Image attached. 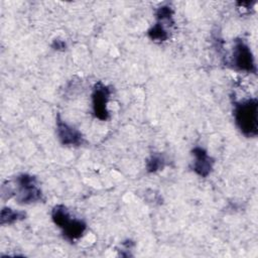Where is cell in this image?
<instances>
[{
	"instance_id": "2",
	"label": "cell",
	"mask_w": 258,
	"mask_h": 258,
	"mask_svg": "<svg viewBox=\"0 0 258 258\" xmlns=\"http://www.w3.org/2000/svg\"><path fill=\"white\" fill-rule=\"evenodd\" d=\"M16 187L13 188L8 185L7 191L9 198L14 195L16 201L22 205H29L42 201L43 195L38 186L37 178L34 175L28 173H21L15 178Z\"/></svg>"
},
{
	"instance_id": "9",
	"label": "cell",
	"mask_w": 258,
	"mask_h": 258,
	"mask_svg": "<svg viewBox=\"0 0 258 258\" xmlns=\"http://www.w3.org/2000/svg\"><path fill=\"white\" fill-rule=\"evenodd\" d=\"M26 218V213L23 211L13 210L11 208H3L1 210L0 215V224L4 225H12L18 221L24 220Z\"/></svg>"
},
{
	"instance_id": "1",
	"label": "cell",
	"mask_w": 258,
	"mask_h": 258,
	"mask_svg": "<svg viewBox=\"0 0 258 258\" xmlns=\"http://www.w3.org/2000/svg\"><path fill=\"white\" fill-rule=\"evenodd\" d=\"M234 119L240 132L253 138L258 134V101L256 98H249L235 102Z\"/></svg>"
},
{
	"instance_id": "11",
	"label": "cell",
	"mask_w": 258,
	"mask_h": 258,
	"mask_svg": "<svg viewBox=\"0 0 258 258\" xmlns=\"http://www.w3.org/2000/svg\"><path fill=\"white\" fill-rule=\"evenodd\" d=\"M173 13H174L173 9L170 6L162 5L156 9L155 16L158 21H163V22L174 24Z\"/></svg>"
},
{
	"instance_id": "3",
	"label": "cell",
	"mask_w": 258,
	"mask_h": 258,
	"mask_svg": "<svg viewBox=\"0 0 258 258\" xmlns=\"http://www.w3.org/2000/svg\"><path fill=\"white\" fill-rule=\"evenodd\" d=\"M51 219L62 230L63 237L71 242L80 239L87 230V224L83 220L72 218L64 205H56L52 208Z\"/></svg>"
},
{
	"instance_id": "6",
	"label": "cell",
	"mask_w": 258,
	"mask_h": 258,
	"mask_svg": "<svg viewBox=\"0 0 258 258\" xmlns=\"http://www.w3.org/2000/svg\"><path fill=\"white\" fill-rule=\"evenodd\" d=\"M55 131L59 142L66 146H80L84 143L83 134L64 122L60 115L57 114L55 118Z\"/></svg>"
},
{
	"instance_id": "4",
	"label": "cell",
	"mask_w": 258,
	"mask_h": 258,
	"mask_svg": "<svg viewBox=\"0 0 258 258\" xmlns=\"http://www.w3.org/2000/svg\"><path fill=\"white\" fill-rule=\"evenodd\" d=\"M231 64L239 72L250 74H256L257 72L253 53L249 45L242 38H236L234 40Z\"/></svg>"
},
{
	"instance_id": "7",
	"label": "cell",
	"mask_w": 258,
	"mask_h": 258,
	"mask_svg": "<svg viewBox=\"0 0 258 258\" xmlns=\"http://www.w3.org/2000/svg\"><path fill=\"white\" fill-rule=\"evenodd\" d=\"M191 154L195 157L191 169L201 177H207L213 170L215 159L210 156L207 150L201 146H196L191 149Z\"/></svg>"
},
{
	"instance_id": "5",
	"label": "cell",
	"mask_w": 258,
	"mask_h": 258,
	"mask_svg": "<svg viewBox=\"0 0 258 258\" xmlns=\"http://www.w3.org/2000/svg\"><path fill=\"white\" fill-rule=\"evenodd\" d=\"M110 88L102 82H97L93 87L92 92V107L96 118L101 121L109 119V111L107 108L110 98Z\"/></svg>"
},
{
	"instance_id": "12",
	"label": "cell",
	"mask_w": 258,
	"mask_h": 258,
	"mask_svg": "<svg viewBox=\"0 0 258 258\" xmlns=\"http://www.w3.org/2000/svg\"><path fill=\"white\" fill-rule=\"evenodd\" d=\"M51 47L55 50H60V51H63L67 47V44L64 42V40L60 39V38H55L52 40V43H51Z\"/></svg>"
},
{
	"instance_id": "8",
	"label": "cell",
	"mask_w": 258,
	"mask_h": 258,
	"mask_svg": "<svg viewBox=\"0 0 258 258\" xmlns=\"http://www.w3.org/2000/svg\"><path fill=\"white\" fill-rule=\"evenodd\" d=\"M172 25H169L165 22H162V21H157L154 25H152L147 34H148V37L154 41V42H157V43H161V42H164L165 40L168 39L169 37V33H168V30L167 28L170 27Z\"/></svg>"
},
{
	"instance_id": "10",
	"label": "cell",
	"mask_w": 258,
	"mask_h": 258,
	"mask_svg": "<svg viewBox=\"0 0 258 258\" xmlns=\"http://www.w3.org/2000/svg\"><path fill=\"white\" fill-rule=\"evenodd\" d=\"M165 166V159L160 153H152L146 160V171L149 173H155L162 170Z\"/></svg>"
}]
</instances>
